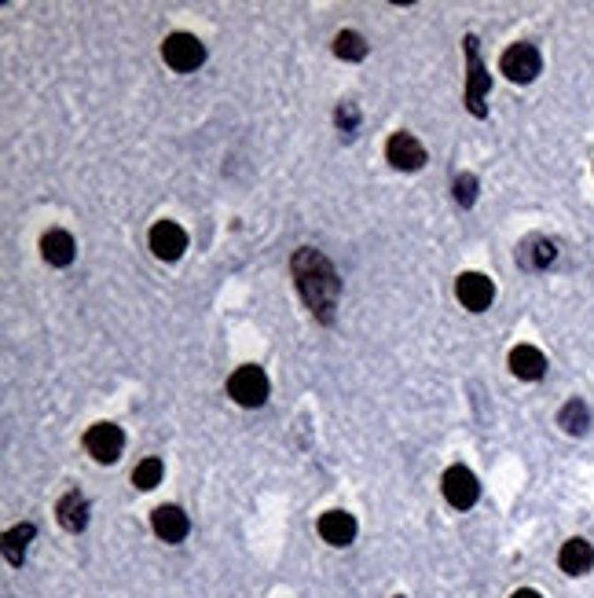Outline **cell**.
Returning a JSON list of instances; mask_svg holds the SVG:
<instances>
[{
	"mask_svg": "<svg viewBox=\"0 0 594 598\" xmlns=\"http://www.w3.org/2000/svg\"><path fill=\"white\" fill-rule=\"evenodd\" d=\"M338 126H341L345 133L356 129V107H353V104H341V107H338Z\"/></svg>",
	"mask_w": 594,
	"mask_h": 598,
	"instance_id": "cell-23",
	"label": "cell"
},
{
	"mask_svg": "<svg viewBox=\"0 0 594 598\" xmlns=\"http://www.w3.org/2000/svg\"><path fill=\"white\" fill-rule=\"evenodd\" d=\"M56 514H59V525L66 533H81L88 525V500L81 492H66L59 500V507H56Z\"/></svg>",
	"mask_w": 594,
	"mask_h": 598,
	"instance_id": "cell-16",
	"label": "cell"
},
{
	"mask_svg": "<svg viewBox=\"0 0 594 598\" xmlns=\"http://www.w3.org/2000/svg\"><path fill=\"white\" fill-rule=\"evenodd\" d=\"M477 495H481V485L474 473L466 466H448V473H444V500L459 510H469L477 503Z\"/></svg>",
	"mask_w": 594,
	"mask_h": 598,
	"instance_id": "cell-8",
	"label": "cell"
},
{
	"mask_svg": "<svg viewBox=\"0 0 594 598\" xmlns=\"http://www.w3.org/2000/svg\"><path fill=\"white\" fill-rule=\"evenodd\" d=\"M162 473H165L162 459L147 456V459H143V463H136V470H133V485H136V488H143V492H151V488L162 481Z\"/></svg>",
	"mask_w": 594,
	"mask_h": 598,
	"instance_id": "cell-20",
	"label": "cell"
},
{
	"mask_svg": "<svg viewBox=\"0 0 594 598\" xmlns=\"http://www.w3.org/2000/svg\"><path fill=\"white\" fill-rule=\"evenodd\" d=\"M228 393H232V401L242 404V408H261L268 401V375L261 367L246 364L228 379Z\"/></svg>",
	"mask_w": 594,
	"mask_h": 598,
	"instance_id": "cell-3",
	"label": "cell"
},
{
	"mask_svg": "<svg viewBox=\"0 0 594 598\" xmlns=\"http://www.w3.org/2000/svg\"><path fill=\"white\" fill-rule=\"evenodd\" d=\"M558 426H561L565 433H573V437L587 433V426H590V411H587V404H583V401H568V404L561 408V415H558Z\"/></svg>",
	"mask_w": 594,
	"mask_h": 598,
	"instance_id": "cell-18",
	"label": "cell"
},
{
	"mask_svg": "<svg viewBox=\"0 0 594 598\" xmlns=\"http://www.w3.org/2000/svg\"><path fill=\"white\" fill-rule=\"evenodd\" d=\"M554 257H558L554 242H551V239H543V235H532V239H525V242H522V250H517V264H522V268H529V272L547 268Z\"/></svg>",
	"mask_w": 594,
	"mask_h": 598,
	"instance_id": "cell-17",
	"label": "cell"
},
{
	"mask_svg": "<svg viewBox=\"0 0 594 598\" xmlns=\"http://www.w3.org/2000/svg\"><path fill=\"white\" fill-rule=\"evenodd\" d=\"M27 540H34V525H19L4 536V555L11 565H22V551H27Z\"/></svg>",
	"mask_w": 594,
	"mask_h": 598,
	"instance_id": "cell-21",
	"label": "cell"
},
{
	"mask_svg": "<svg viewBox=\"0 0 594 598\" xmlns=\"http://www.w3.org/2000/svg\"><path fill=\"white\" fill-rule=\"evenodd\" d=\"M510 598H543L539 591H532V587H522V591H514Z\"/></svg>",
	"mask_w": 594,
	"mask_h": 598,
	"instance_id": "cell-24",
	"label": "cell"
},
{
	"mask_svg": "<svg viewBox=\"0 0 594 598\" xmlns=\"http://www.w3.org/2000/svg\"><path fill=\"white\" fill-rule=\"evenodd\" d=\"M385 158H389V165H396V169L415 172V169L426 165V147H423V140L411 136V133H392L389 143H385Z\"/></svg>",
	"mask_w": 594,
	"mask_h": 598,
	"instance_id": "cell-7",
	"label": "cell"
},
{
	"mask_svg": "<svg viewBox=\"0 0 594 598\" xmlns=\"http://www.w3.org/2000/svg\"><path fill=\"white\" fill-rule=\"evenodd\" d=\"M41 254L48 264H56V268H66L73 257H78V246H73V235L70 232H44L41 239Z\"/></svg>",
	"mask_w": 594,
	"mask_h": 598,
	"instance_id": "cell-15",
	"label": "cell"
},
{
	"mask_svg": "<svg viewBox=\"0 0 594 598\" xmlns=\"http://www.w3.org/2000/svg\"><path fill=\"white\" fill-rule=\"evenodd\" d=\"M293 280L305 297V305L312 309V316L319 323H334V309L341 297V280H338L334 264L319 250H312V246H301V250L293 254Z\"/></svg>",
	"mask_w": 594,
	"mask_h": 598,
	"instance_id": "cell-1",
	"label": "cell"
},
{
	"mask_svg": "<svg viewBox=\"0 0 594 598\" xmlns=\"http://www.w3.org/2000/svg\"><path fill=\"white\" fill-rule=\"evenodd\" d=\"M539 66H543L539 48H536V44H525V41H522V44H510L506 52H503V59H499V70L506 73L514 85H529V81H536Z\"/></svg>",
	"mask_w": 594,
	"mask_h": 598,
	"instance_id": "cell-4",
	"label": "cell"
},
{
	"mask_svg": "<svg viewBox=\"0 0 594 598\" xmlns=\"http://www.w3.org/2000/svg\"><path fill=\"white\" fill-rule=\"evenodd\" d=\"M334 56L338 59H349V63H360L367 56V41L356 34V30H341L334 37Z\"/></svg>",
	"mask_w": 594,
	"mask_h": 598,
	"instance_id": "cell-19",
	"label": "cell"
},
{
	"mask_svg": "<svg viewBox=\"0 0 594 598\" xmlns=\"http://www.w3.org/2000/svg\"><path fill=\"white\" fill-rule=\"evenodd\" d=\"M462 52H466V107H469V114L474 118H484L488 114V88H491V81H488V70H484V63H481V48H477V37L469 34L466 41H462Z\"/></svg>",
	"mask_w": 594,
	"mask_h": 598,
	"instance_id": "cell-2",
	"label": "cell"
},
{
	"mask_svg": "<svg viewBox=\"0 0 594 598\" xmlns=\"http://www.w3.org/2000/svg\"><path fill=\"white\" fill-rule=\"evenodd\" d=\"M151 250L158 261H177L187 250V232L172 220H158L151 228Z\"/></svg>",
	"mask_w": 594,
	"mask_h": 598,
	"instance_id": "cell-10",
	"label": "cell"
},
{
	"mask_svg": "<svg viewBox=\"0 0 594 598\" xmlns=\"http://www.w3.org/2000/svg\"><path fill=\"white\" fill-rule=\"evenodd\" d=\"M455 294L469 312H484L495 297V287H491L488 276H481V272H462V276L455 280Z\"/></svg>",
	"mask_w": 594,
	"mask_h": 598,
	"instance_id": "cell-9",
	"label": "cell"
},
{
	"mask_svg": "<svg viewBox=\"0 0 594 598\" xmlns=\"http://www.w3.org/2000/svg\"><path fill=\"white\" fill-rule=\"evenodd\" d=\"M455 203L459 206H474L477 203V177L474 172H459L455 177Z\"/></svg>",
	"mask_w": 594,
	"mask_h": 598,
	"instance_id": "cell-22",
	"label": "cell"
},
{
	"mask_svg": "<svg viewBox=\"0 0 594 598\" xmlns=\"http://www.w3.org/2000/svg\"><path fill=\"white\" fill-rule=\"evenodd\" d=\"M85 448L95 463H118L121 448H126V433L114 422H95V426L85 433Z\"/></svg>",
	"mask_w": 594,
	"mask_h": 598,
	"instance_id": "cell-6",
	"label": "cell"
},
{
	"mask_svg": "<svg viewBox=\"0 0 594 598\" xmlns=\"http://www.w3.org/2000/svg\"><path fill=\"white\" fill-rule=\"evenodd\" d=\"M162 59H165L172 70L187 73V70H194V66H202L206 48H202V41H198L194 34H169L165 44H162Z\"/></svg>",
	"mask_w": 594,
	"mask_h": 598,
	"instance_id": "cell-5",
	"label": "cell"
},
{
	"mask_svg": "<svg viewBox=\"0 0 594 598\" xmlns=\"http://www.w3.org/2000/svg\"><path fill=\"white\" fill-rule=\"evenodd\" d=\"M558 565H561V572H568V577H583V572H590V565H594V547H590L587 540H568V543H561Z\"/></svg>",
	"mask_w": 594,
	"mask_h": 598,
	"instance_id": "cell-14",
	"label": "cell"
},
{
	"mask_svg": "<svg viewBox=\"0 0 594 598\" xmlns=\"http://www.w3.org/2000/svg\"><path fill=\"white\" fill-rule=\"evenodd\" d=\"M151 525H155V533H158L165 543H180V540H187V533H191V518H187L180 507H158V510L151 514Z\"/></svg>",
	"mask_w": 594,
	"mask_h": 598,
	"instance_id": "cell-11",
	"label": "cell"
},
{
	"mask_svg": "<svg viewBox=\"0 0 594 598\" xmlns=\"http://www.w3.org/2000/svg\"><path fill=\"white\" fill-rule=\"evenodd\" d=\"M510 371L517 379L536 382L547 375V356H543L536 345H517V349H510Z\"/></svg>",
	"mask_w": 594,
	"mask_h": 598,
	"instance_id": "cell-13",
	"label": "cell"
},
{
	"mask_svg": "<svg viewBox=\"0 0 594 598\" xmlns=\"http://www.w3.org/2000/svg\"><path fill=\"white\" fill-rule=\"evenodd\" d=\"M319 536H324L331 547H349L356 540V518L345 510H327L319 518Z\"/></svg>",
	"mask_w": 594,
	"mask_h": 598,
	"instance_id": "cell-12",
	"label": "cell"
}]
</instances>
